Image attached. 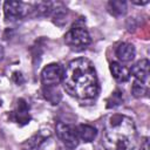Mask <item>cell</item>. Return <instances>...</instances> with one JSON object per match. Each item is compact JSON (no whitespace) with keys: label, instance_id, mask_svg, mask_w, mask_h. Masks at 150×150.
Returning a JSON list of instances; mask_svg holds the SVG:
<instances>
[{"label":"cell","instance_id":"1","mask_svg":"<svg viewBox=\"0 0 150 150\" xmlns=\"http://www.w3.org/2000/svg\"><path fill=\"white\" fill-rule=\"evenodd\" d=\"M64 90L79 100H93L98 94V80L90 60L79 57L70 61L63 71Z\"/></svg>","mask_w":150,"mask_h":150},{"label":"cell","instance_id":"2","mask_svg":"<svg viewBox=\"0 0 150 150\" xmlns=\"http://www.w3.org/2000/svg\"><path fill=\"white\" fill-rule=\"evenodd\" d=\"M136 143L137 131L130 117L115 114L107 120L102 134V144L105 150H132Z\"/></svg>","mask_w":150,"mask_h":150},{"label":"cell","instance_id":"3","mask_svg":"<svg viewBox=\"0 0 150 150\" xmlns=\"http://www.w3.org/2000/svg\"><path fill=\"white\" fill-rule=\"evenodd\" d=\"M64 42L73 49H83L90 42V35L88 30L80 25H74L64 35Z\"/></svg>","mask_w":150,"mask_h":150},{"label":"cell","instance_id":"4","mask_svg":"<svg viewBox=\"0 0 150 150\" xmlns=\"http://www.w3.org/2000/svg\"><path fill=\"white\" fill-rule=\"evenodd\" d=\"M64 68L60 63H50L41 71V83L43 88L57 87L62 82Z\"/></svg>","mask_w":150,"mask_h":150},{"label":"cell","instance_id":"5","mask_svg":"<svg viewBox=\"0 0 150 150\" xmlns=\"http://www.w3.org/2000/svg\"><path fill=\"white\" fill-rule=\"evenodd\" d=\"M56 135L57 137L62 141V143L64 144V146L69 148V149H74L79 145V134L77 130L74 125L71 124H67L63 122H59L56 124Z\"/></svg>","mask_w":150,"mask_h":150},{"label":"cell","instance_id":"6","mask_svg":"<svg viewBox=\"0 0 150 150\" xmlns=\"http://www.w3.org/2000/svg\"><path fill=\"white\" fill-rule=\"evenodd\" d=\"M29 6L22 1H5L4 12L7 20H18L28 14Z\"/></svg>","mask_w":150,"mask_h":150},{"label":"cell","instance_id":"7","mask_svg":"<svg viewBox=\"0 0 150 150\" xmlns=\"http://www.w3.org/2000/svg\"><path fill=\"white\" fill-rule=\"evenodd\" d=\"M9 118L19 124L20 127L26 125L30 121V114H29V105L23 98H19L16 101L15 108L11 111Z\"/></svg>","mask_w":150,"mask_h":150},{"label":"cell","instance_id":"8","mask_svg":"<svg viewBox=\"0 0 150 150\" xmlns=\"http://www.w3.org/2000/svg\"><path fill=\"white\" fill-rule=\"evenodd\" d=\"M149 67H150L149 60L142 59V60L137 61L131 67L130 73L135 76V79L137 81H141V82L145 83V82H148V79H149Z\"/></svg>","mask_w":150,"mask_h":150},{"label":"cell","instance_id":"9","mask_svg":"<svg viewBox=\"0 0 150 150\" xmlns=\"http://www.w3.org/2000/svg\"><path fill=\"white\" fill-rule=\"evenodd\" d=\"M117 59L122 62H130L135 57V47L129 42H121L115 50Z\"/></svg>","mask_w":150,"mask_h":150},{"label":"cell","instance_id":"10","mask_svg":"<svg viewBox=\"0 0 150 150\" xmlns=\"http://www.w3.org/2000/svg\"><path fill=\"white\" fill-rule=\"evenodd\" d=\"M110 71H111L112 77L117 82H127L130 77V71L118 62L110 63Z\"/></svg>","mask_w":150,"mask_h":150},{"label":"cell","instance_id":"11","mask_svg":"<svg viewBox=\"0 0 150 150\" xmlns=\"http://www.w3.org/2000/svg\"><path fill=\"white\" fill-rule=\"evenodd\" d=\"M76 130H77V134H79V138H81L84 142L94 141L96 135H97L96 128H94L93 125H89V124H80L76 128Z\"/></svg>","mask_w":150,"mask_h":150},{"label":"cell","instance_id":"12","mask_svg":"<svg viewBox=\"0 0 150 150\" xmlns=\"http://www.w3.org/2000/svg\"><path fill=\"white\" fill-rule=\"evenodd\" d=\"M108 11L114 16H121L127 12V2L123 0H110L108 2Z\"/></svg>","mask_w":150,"mask_h":150},{"label":"cell","instance_id":"13","mask_svg":"<svg viewBox=\"0 0 150 150\" xmlns=\"http://www.w3.org/2000/svg\"><path fill=\"white\" fill-rule=\"evenodd\" d=\"M45 130H41L40 132H38V134H35L32 138H29L28 139V146H29V149H32V150H38L43 143H45V141L47 139V137H49L50 136V134H49V131L47 130V132H43Z\"/></svg>","mask_w":150,"mask_h":150},{"label":"cell","instance_id":"14","mask_svg":"<svg viewBox=\"0 0 150 150\" xmlns=\"http://www.w3.org/2000/svg\"><path fill=\"white\" fill-rule=\"evenodd\" d=\"M148 87L145 83L141 82V81H137L135 80L134 83H132V87H131V94L135 96V97H144L148 95Z\"/></svg>","mask_w":150,"mask_h":150},{"label":"cell","instance_id":"15","mask_svg":"<svg viewBox=\"0 0 150 150\" xmlns=\"http://www.w3.org/2000/svg\"><path fill=\"white\" fill-rule=\"evenodd\" d=\"M43 95L45 97L52 103V104H57L59 101L61 100V94L57 90V87H53V88H43Z\"/></svg>","mask_w":150,"mask_h":150},{"label":"cell","instance_id":"16","mask_svg":"<svg viewBox=\"0 0 150 150\" xmlns=\"http://www.w3.org/2000/svg\"><path fill=\"white\" fill-rule=\"evenodd\" d=\"M122 102V93L120 91V90H115L111 95H110V97L107 100V107L108 108H112V107H116V105H118L120 103Z\"/></svg>","mask_w":150,"mask_h":150},{"label":"cell","instance_id":"17","mask_svg":"<svg viewBox=\"0 0 150 150\" xmlns=\"http://www.w3.org/2000/svg\"><path fill=\"white\" fill-rule=\"evenodd\" d=\"M12 79H13V81L16 83V84H21V83H23V76L21 75V73H19V71H15V73H13V76H12Z\"/></svg>","mask_w":150,"mask_h":150},{"label":"cell","instance_id":"18","mask_svg":"<svg viewBox=\"0 0 150 150\" xmlns=\"http://www.w3.org/2000/svg\"><path fill=\"white\" fill-rule=\"evenodd\" d=\"M134 4H136V5H146L149 1L148 0H144V1H132Z\"/></svg>","mask_w":150,"mask_h":150},{"label":"cell","instance_id":"19","mask_svg":"<svg viewBox=\"0 0 150 150\" xmlns=\"http://www.w3.org/2000/svg\"><path fill=\"white\" fill-rule=\"evenodd\" d=\"M2 57H4V48L0 46V61L2 60Z\"/></svg>","mask_w":150,"mask_h":150},{"label":"cell","instance_id":"20","mask_svg":"<svg viewBox=\"0 0 150 150\" xmlns=\"http://www.w3.org/2000/svg\"><path fill=\"white\" fill-rule=\"evenodd\" d=\"M59 150H69V148H67V146L66 148H59Z\"/></svg>","mask_w":150,"mask_h":150},{"label":"cell","instance_id":"21","mask_svg":"<svg viewBox=\"0 0 150 150\" xmlns=\"http://www.w3.org/2000/svg\"><path fill=\"white\" fill-rule=\"evenodd\" d=\"M1 103H2V101H1V98H0V107H1Z\"/></svg>","mask_w":150,"mask_h":150}]
</instances>
